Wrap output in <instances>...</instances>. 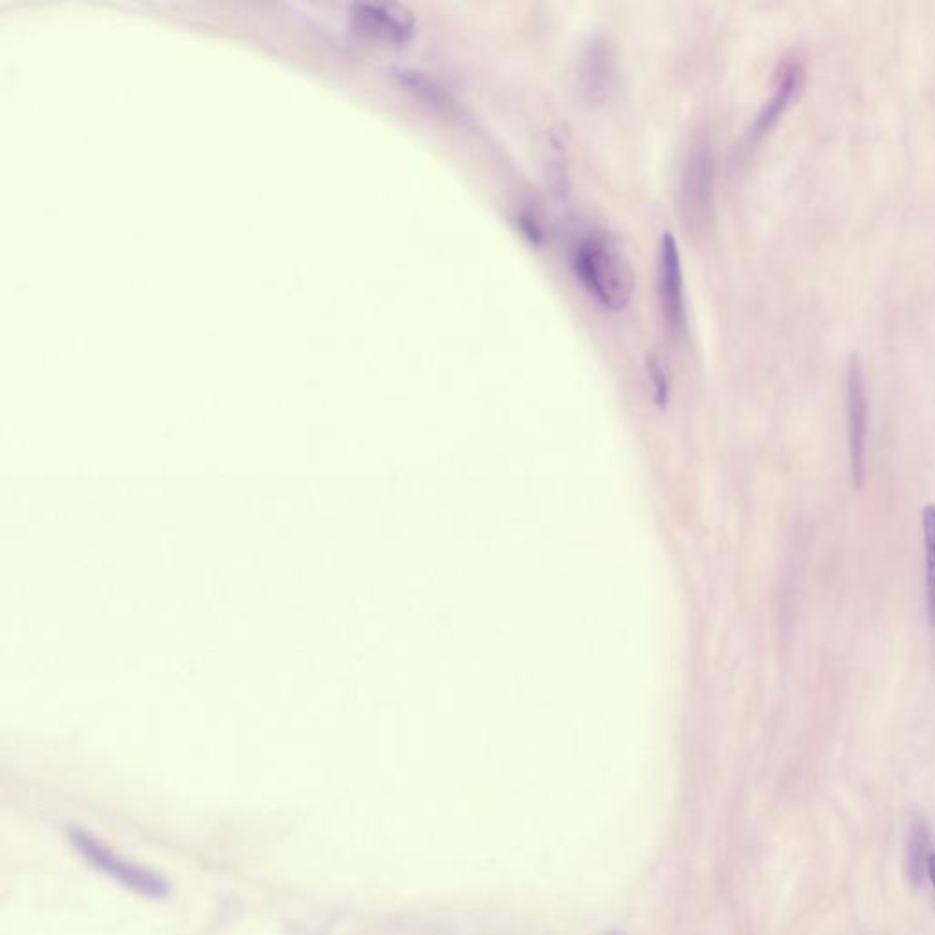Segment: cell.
Masks as SVG:
<instances>
[{
  "mask_svg": "<svg viewBox=\"0 0 935 935\" xmlns=\"http://www.w3.org/2000/svg\"><path fill=\"white\" fill-rule=\"evenodd\" d=\"M907 872L913 884L923 883L928 864L930 828L923 817H915L908 830Z\"/></svg>",
  "mask_w": 935,
  "mask_h": 935,
  "instance_id": "cell-9",
  "label": "cell"
},
{
  "mask_svg": "<svg viewBox=\"0 0 935 935\" xmlns=\"http://www.w3.org/2000/svg\"><path fill=\"white\" fill-rule=\"evenodd\" d=\"M804 85V64L800 57L790 55L784 59V63L780 64L777 72V81H774L773 93L768 99V103L764 104L763 111L758 112V116L753 121V127L750 130V141H760L771 128L777 125L782 114L787 111L791 101L797 98L800 88Z\"/></svg>",
  "mask_w": 935,
  "mask_h": 935,
  "instance_id": "cell-8",
  "label": "cell"
},
{
  "mask_svg": "<svg viewBox=\"0 0 935 935\" xmlns=\"http://www.w3.org/2000/svg\"><path fill=\"white\" fill-rule=\"evenodd\" d=\"M846 413H848L849 461L855 490L864 488L867 479L868 395L864 371L859 357H851L846 376Z\"/></svg>",
  "mask_w": 935,
  "mask_h": 935,
  "instance_id": "cell-4",
  "label": "cell"
},
{
  "mask_svg": "<svg viewBox=\"0 0 935 935\" xmlns=\"http://www.w3.org/2000/svg\"><path fill=\"white\" fill-rule=\"evenodd\" d=\"M649 373H651V379L654 381V387H656L658 397H662V399L667 397V392H669V373H667V362H665V358L659 353H653L649 357Z\"/></svg>",
  "mask_w": 935,
  "mask_h": 935,
  "instance_id": "cell-12",
  "label": "cell"
},
{
  "mask_svg": "<svg viewBox=\"0 0 935 935\" xmlns=\"http://www.w3.org/2000/svg\"><path fill=\"white\" fill-rule=\"evenodd\" d=\"M358 28L389 47H406L415 35V18L406 8L386 2H360L353 7Z\"/></svg>",
  "mask_w": 935,
  "mask_h": 935,
  "instance_id": "cell-7",
  "label": "cell"
},
{
  "mask_svg": "<svg viewBox=\"0 0 935 935\" xmlns=\"http://www.w3.org/2000/svg\"><path fill=\"white\" fill-rule=\"evenodd\" d=\"M658 285L665 322L675 335H683L688 325L683 267L678 243L669 231L664 232L659 243Z\"/></svg>",
  "mask_w": 935,
  "mask_h": 935,
  "instance_id": "cell-6",
  "label": "cell"
},
{
  "mask_svg": "<svg viewBox=\"0 0 935 935\" xmlns=\"http://www.w3.org/2000/svg\"><path fill=\"white\" fill-rule=\"evenodd\" d=\"M930 625H932V635H934V664H935V594L928 598Z\"/></svg>",
  "mask_w": 935,
  "mask_h": 935,
  "instance_id": "cell-13",
  "label": "cell"
},
{
  "mask_svg": "<svg viewBox=\"0 0 935 935\" xmlns=\"http://www.w3.org/2000/svg\"><path fill=\"white\" fill-rule=\"evenodd\" d=\"M715 196V156L707 141H694L689 149L680 178L678 208L683 223L691 231L704 229L713 213Z\"/></svg>",
  "mask_w": 935,
  "mask_h": 935,
  "instance_id": "cell-3",
  "label": "cell"
},
{
  "mask_svg": "<svg viewBox=\"0 0 935 935\" xmlns=\"http://www.w3.org/2000/svg\"><path fill=\"white\" fill-rule=\"evenodd\" d=\"M574 269L585 290L605 309H625L635 296V269L613 243L598 238L585 240L576 248Z\"/></svg>",
  "mask_w": 935,
  "mask_h": 935,
  "instance_id": "cell-1",
  "label": "cell"
},
{
  "mask_svg": "<svg viewBox=\"0 0 935 935\" xmlns=\"http://www.w3.org/2000/svg\"><path fill=\"white\" fill-rule=\"evenodd\" d=\"M579 92L589 104L613 98L618 82V53L605 35H595L585 44L578 66Z\"/></svg>",
  "mask_w": 935,
  "mask_h": 935,
  "instance_id": "cell-5",
  "label": "cell"
},
{
  "mask_svg": "<svg viewBox=\"0 0 935 935\" xmlns=\"http://www.w3.org/2000/svg\"><path fill=\"white\" fill-rule=\"evenodd\" d=\"M399 82L402 87L408 88L411 92L424 99L430 104H434L437 108H443L445 112L456 111V101L450 98V93L446 92L445 88L437 85L434 79L424 76L415 69H400L397 72Z\"/></svg>",
  "mask_w": 935,
  "mask_h": 935,
  "instance_id": "cell-10",
  "label": "cell"
},
{
  "mask_svg": "<svg viewBox=\"0 0 935 935\" xmlns=\"http://www.w3.org/2000/svg\"><path fill=\"white\" fill-rule=\"evenodd\" d=\"M64 832L69 846L76 849L90 867L112 879L114 883L121 884L128 892L149 899H167L172 892V884L163 873L128 859L87 828L69 824Z\"/></svg>",
  "mask_w": 935,
  "mask_h": 935,
  "instance_id": "cell-2",
  "label": "cell"
},
{
  "mask_svg": "<svg viewBox=\"0 0 935 935\" xmlns=\"http://www.w3.org/2000/svg\"><path fill=\"white\" fill-rule=\"evenodd\" d=\"M924 561H926V590L935 594V504L923 510Z\"/></svg>",
  "mask_w": 935,
  "mask_h": 935,
  "instance_id": "cell-11",
  "label": "cell"
},
{
  "mask_svg": "<svg viewBox=\"0 0 935 935\" xmlns=\"http://www.w3.org/2000/svg\"><path fill=\"white\" fill-rule=\"evenodd\" d=\"M609 935H624V934H619V932H613V934H609Z\"/></svg>",
  "mask_w": 935,
  "mask_h": 935,
  "instance_id": "cell-14",
  "label": "cell"
}]
</instances>
